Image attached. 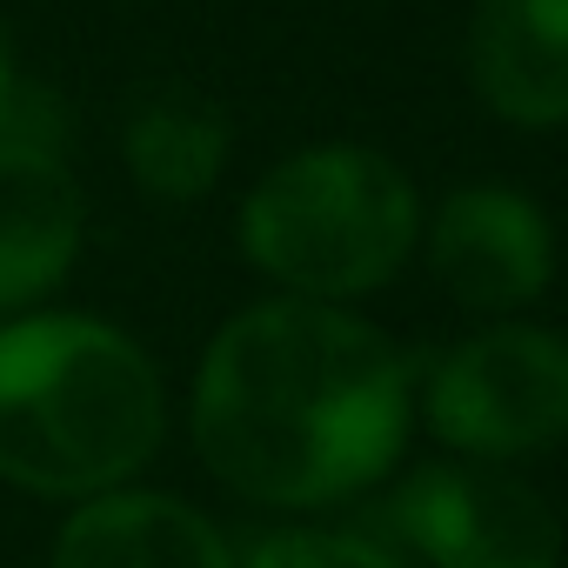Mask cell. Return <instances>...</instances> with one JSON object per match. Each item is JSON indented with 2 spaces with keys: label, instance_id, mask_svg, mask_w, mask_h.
Returning <instances> with one entry per match:
<instances>
[{
  "label": "cell",
  "instance_id": "obj_12",
  "mask_svg": "<svg viewBox=\"0 0 568 568\" xmlns=\"http://www.w3.org/2000/svg\"><path fill=\"white\" fill-rule=\"evenodd\" d=\"M14 88H21V61H14V34H8V21H0V108H8Z\"/></svg>",
  "mask_w": 568,
  "mask_h": 568
},
{
  "label": "cell",
  "instance_id": "obj_10",
  "mask_svg": "<svg viewBox=\"0 0 568 568\" xmlns=\"http://www.w3.org/2000/svg\"><path fill=\"white\" fill-rule=\"evenodd\" d=\"M121 154H128V174L141 194L187 207L227 168V114L201 88L148 81L121 114Z\"/></svg>",
  "mask_w": 568,
  "mask_h": 568
},
{
  "label": "cell",
  "instance_id": "obj_1",
  "mask_svg": "<svg viewBox=\"0 0 568 568\" xmlns=\"http://www.w3.org/2000/svg\"><path fill=\"white\" fill-rule=\"evenodd\" d=\"M408 428V355L342 302L241 308L194 368V448L261 508H328L375 488Z\"/></svg>",
  "mask_w": 568,
  "mask_h": 568
},
{
  "label": "cell",
  "instance_id": "obj_4",
  "mask_svg": "<svg viewBox=\"0 0 568 568\" xmlns=\"http://www.w3.org/2000/svg\"><path fill=\"white\" fill-rule=\"evenodd\" d=\"M422 422L448 455L521 462L568 442V335L495 322L455 342L422 382Z\"/></svg>",
  "mask_w": 568,
  "mask_h": 568
},
{
  "label": "cell",
  "instance_id": "obj_7",
  "mask_svg": "<svg viewBox=\"0 0 568 568\" xmlns=\"http://www.w3.org/2000/svg\"><path fill=\"white\" fill-rule=\"evenodd\" d=\"M468 88L515 128L568 121V0H475Z\"/></svg>",
  "mask_w": 568,
  "mask_h": 568
},
{
  "label": "cell",
  "instance_id": "obj_2",
  "mask_svg": "<svg viewBox=\"0 0 568 568\" xmlns=\"http://www.w3.org/2000/svg\"><path fill=\"white\" fill-rule=\"evenodd\" d=\"M161 428V375L114 322L21 315L0 328V481L94 501L154 462Z\"/></svg>",
  "mask_w": 568,
  "mask_h": 568
},
{
  "label": "cell",
  "instance_id": "obj_6",
  "mask_svg": "<svg viewBox=\"0 0 568 568\" xmlns=\"http://www.w3.org/2000/svg\"><path fill=\"white\" fill-rule=\"evenodd\" d=\"M435 281L475 315H515L555 281V221L508 181H462L428 227Z\"/></svg>",
  "mask_w": 568,
  "mask_h": 568
},
{
  "label": "cell",
  "instance_id": "obj_11",
  "mask_svg": "<svg viewBox=\"0 0 568 568\" xmlns=\"http://www.w3.org/2000/svg\"><path fill=\"white\" fill-rule=\"evenodd\" d=\"M247 568H402L388 548H375L368 535H342V528H281L261 535Z\"/></svg>",
  "mask_w": 568,
  "mask_h": 568
},
{
  "label": "cell",
  "instance_id": "obj_3",
  "mask_svg": "<svg viewBox=\"0 0 568 568\" xmlns=\"http://www.w3.org/2000/svg\"><path fill=\"white\" fill-rule=\"evenodd\" d=\"M234 234L247 267L295 302H355L415 254L422 194L382 148L322 141L247 187Z\"/></svg>",
  "mask_w": 568,
  "mask_h": 568
},
{
  "label": "cell",
  "instance_id": "obj_8",
  "mask_svg": "<svg viewBox=\"0 0 568 568\" xmlns=\"http://www.w3.org/2000/svg\"><path fill=\"white\" fill-rule=\"evenodd\" d=\"M88 234L81 181L61 154L0 141V315L54 295Z\"/></svg>",
  "mask_w": 568,
  "mask_h": 568
},
{
  "label": "cell",
  "instance_id": "obj_5",
  "mask_svg": "<svg viewBox=\"0 0 568 568\" xmlns=\"http://www.w3.org/2000/svg\"><path fill=\"white\" fill-rule=\"evenodd\" d=\"M388 528L435 568H561V521L508 462H422L388 495Z\"/></svg>",
  "mask_w": 568,
  "mask_h": 568
},
{
  "label": "cell",
  "instance_id": "obj_9",
  "mask_svg": "<svg viewBox=\"0 0 568 568\" xmlns=\"http://www.w3.org/2000/svg\"><path fill=\"white\" fill-rule=\"evenodd\" d=\"M54 568H234L221 528L154 488H108L54 535Z\"/></svg>",
  "mask_w": 568,
  "mask_h": 568
}]
</instances>
